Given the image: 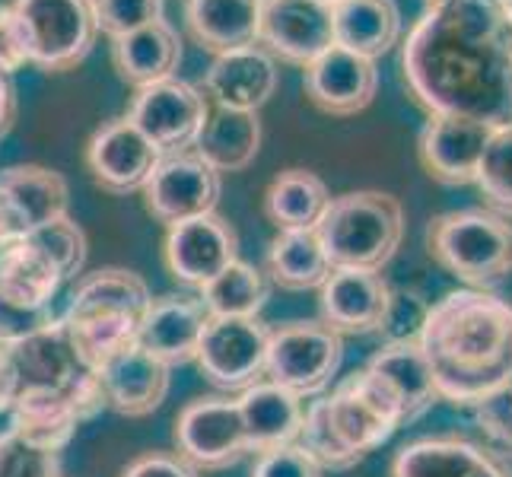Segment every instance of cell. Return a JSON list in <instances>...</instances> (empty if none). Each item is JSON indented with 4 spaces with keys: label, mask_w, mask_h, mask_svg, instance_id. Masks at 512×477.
I'll use <instances>...</instances> for the list:
<instances>
[{
    "label": "cell",
    "mask_w": 512,
    "mask_h": 477,
    "mask_svg": "<svg viewBox=\"0 0 512 477\" xmlns=\"http://www.w3.org/2000/svg\"><path fill=\"white\" fill-rule=\"evenodd\" d=\"M471 477H512V468L503 462V458L497 455V452H490L484 462H481V468L474 471Z\"/></svg>",
    "instance_id": "48"
},
{
    "label": "cell",
    "mask_w": 512,
    "mask_h": 477,
    "mask_svg": "<svg viewBox=\"0 0 512 477\" xmlns=\"http://www.w3.org/2000/svg\"><path fill=\"white\" fill-rule=\"evenodd\" d=\"M474 417H478V427L487 436L490 449L512 458V379L500 392L484 398L478 408H474Z\"/></svg>",
    "instance_id": "42"
},
{
    "label": "cell",
    "mask_w": 512,
    "mask_h": 477,
    "mask_svg": "<svg viewBox=\"0 0 512 477\" xmlns=\"http://www.w3.org/2000/svg\"><path fill=\"white\" fill-rule=\"evenodd\" d=\"M258 45L271 58L306 67L334 45L331 4L322 0H264Z\"/></svg>",
    "instance_id": "16"
},
{
    "label": "cell",
    "mask_w": 512,
    "mask_h": 477,
    "mask_svg": "<svg viewBox=\"0 0 512 477\" xmlns=\"http://www.w3.org/2000/svg\"><path fill=\"white\" fill-rule=\"evenodd\" d=\"M29 64L64 74L90 58L99 39L93 0H10Z\"/></svg>",
    "instance_id": "7"
},
{
    "label": "cell",
    "mask_w": 512,
    "mask_h": 477,
    "mask_svg": "<svg viewBox=\"0 0 512 477\" xmlns=\"http://www.w3.org/2000/svg\"><path fill=\"white\" fill-rule=\"evenodd\" d=\"M175 455L194 471H223L249 455L236 398H194L175 417Z\"/></svg>",
    "instance_id": "10"
},
{
    "label": "cell",
    "mask_w": 512,
    "mask_h": 477,
    "mask_svg": "<svg viewBox=\"0 0 512 477\" xmlns=\"http://www.w3.org/2000/svg\"><path fill=\"white\" fill-rule=\"evenodd\" d=\"M61 287V271L26 236L7 239L0 245V293L29 306H55V296Z\"/></svg>",
    "instance_id": "32"
},
{
    "label": "cell",
    "mask_w": 512,
    "mask_h": 477,
    "mask_svg": "<svg viewBox=\"0 0 512 477\" xmlns=\"http://www.w3.org/2000/svg\"><path fill=\"white\" fill-rule=\"evenodd\" d=\"M182 64V39L166 20H156L137 32L112 39L115 74L134 90L175 77Z\"/></svg>",
    "instance_id": "26"
},
{
    "label": "cell",
    "mask_w": 512,
    "mask_h": 477,
    "mask_svg": "<svg viewBox=\"0 0 512 477\" xmlns=\"http://www.w3.org/2000/svg\"><path fill=\"white\" fill-rule=\"evenodd\" d=\"M401 77L427 115L512 125V16L500 0H433L401 45Z\"/></svg>",
    "instance_id": "1"
},
{
    "label": "cell",
    "mask_w": 512,
    "mask_h": 477,
    "mask_svg": "<svg viewBox=\"0 0 512 477\" xmlns=\"http://www.w3.org/2000/svg\"><path fill=\"white\" fill-rule=\"evenodd\" d=\"M121 477H201L191 465H185L175 452H147L121 471Z\"/></svg>",
    "instance_id": "44"
},
{
    "label": "cell",
    "mask_w": 512,
    "mask_h": 477,
    "mask_svg": "<svg viewBox=\"0 0 512 477\" xmlns=\"http://www.w3.org/2000/svg\"><path fill=\"white\" fill-rule=\"evenodd\" d=\"M430 255L474 290L512 274V223L487 207H465L430 220Z\"/></svg>",
    "instance_id": "6"
},
{
    "label": "cell",
    "mask_w": 512,
    "mask_h": 477,
    "mask_svg": "<svg viewBox=\"0 0 512 477\" xmlns=\"http://www.w3.org/2000/svg\"><path fill=\"white\" fill-rule=\"evenodd\" d=\"M334 45L376 61L401 39V10L395 0H338L331 4Z\"/></svg>",
    "instance_id": "29"
},
{
    "label": "cell",
    "mask_w": 512,
    "mask_h": 477,
    "mask_svg": "<svg viewBox=\"0 0 512 477\" xmlns=\"http://www.w3.org/2000/svg\"><path fill=\"white\" fill-rule=\"evenodd\" d=\"M277 80V61L261 45H249L226 51V55H214V64L204 74V93L210 105L258 112L274 96Z\"/></svg>",
    "instance_id": "21"
},
{
    "label": "cell",
    "mask_w": 512,
    "mask_h": 477,
    "mask_svg": "<svg viewBox=\"0 0 512 477\" xmlns=\"http://www.w3.org/2000/svg\"><path fill=\"white\" fill-rule=\"evenodd\" d=\"M150 299L147 280L128 268L83 274L61 315L80 363L96 373L109 357L137 344V328Z\"/></svg>",
    "instance_id": "4"
},
{
    "label": "cell",
    "mask_w": 512,
    "mask_h": 477,
    "mask_svg": "<svg viewBox=\"0 0 512 477\" xmlns=\"http://www.w3.org/2000/svg\"><path fill=\"white\" fill-rule=\"evenodd\" d=\"M26 239L32 245H39V249L51 258V264L61 271L64 284L83 271V264H86V233L80 229V223H74L70 217H58V220H51V223H45L39 229H29Z\"/></svg>",
    "instance_id": "37"
},
{
    "label": "cell",
    "mask_w": 512,
    "mask_h": 477,
    "mask_svg": "<svg viewBox=\"0 0 512 477\" xmlns=\"http://www.w3.org/2000/svg\"><path fill=\"white\" fill-rule=\"evenodd\" d=\"M16 395H20V376L7 347H0V414H7L13 408Z\"/></svg>",
    "instance_id": "46"
},
{
    "label": "cell",
    "mask_w": 512,
    "mask_h": 477,
    "mask_svg": "<svg viewBox=\"0 0 512 477\" xmlns=\"http://www.w3.org/2000/svg\"><path fill=\"white\" fill-rule=\"evenodd\" d=\"M207 109L210 102L201 90H194L191 83L179 77H169L134 90L128 118L166 156V153L191 150L194 137H198L207 118Z\"/></svg>",
    "instance_id": "14"
},
{
    "label": "cell",
    "mask_w": 512,
    "mask_h": 477,
    "mask_svg": "<svg viewBox=\"0 0 512 477\" xmlns=\"http://www.w3.org/2000/svg\"><path fill=\"white\" fill-rule=\"evenodd\" d=\"M264 268H268L264 271L268 280L280 290L303 293L319 290L325 284L331 274V261L315 229H280L268 245Z\"/></svg>",
    "instance_id": "31"
},
{
    "label": "cell",
    "mask_w": 512,
    "mask_h": 477,
    "mask_svg": "<svg viewBox=\"0 0 512 477\" xmlns=\"http://www.w3.org/2000/svg\"><path fill=\"white\" fill-rule=\"evenodd\" d=\"M427 4H433V0H427Z\"/></svg>",
    "instance_id": "52"
},
{
    "label": "cell",
    "mask_w": 512,
    "mask_h": 477,
    "mask_svg": "<svg viewBox=\"0 0 512 477\" xmlns=\"http://www.w3.org/2000/svg\"><path fill=\"white\" fill-rule=\"evenodd\" d=\"M303 90L319 112L347 118L363 112L376 99L379 70L376 61L353 55L341 45H331L303 67Z\"/></svg>",
    "instance_id": "17"
},
{
    "label": "cell",
    "mask_w": 512,
    "mask_h": 477,
    "mask_svg": "<svg viewBox=\"0 0 512 477\" xmlns=\"http://www.w3.org/2000/svg\"><path fill=\"white\" fill-rule=\"evenodd\" d=\"M490 455L487 446L462 436H427L401 446L392 477H471Z\"/></svg>",
    "instance_id": "33"
},
{
    "label": "cell",
    "mask_w": 512,
    "mask_h": 477,
    "mask_svg": "<svg viewBox=\"0 0 512 477\" xmlns=\"http://www.w3.org/2000/svg\"><path fill=\"white\" fill-rule=\"evenodd\" d=\"M96 26L109 39L144 29L156 20H163V0H93Z\"/></svg>",
    "instance_id": "39"
},
{
    "label": "cell",
    "mask_w": 512,
    "mask_h": 477,
    "mask_svg": "<svg viewBox=\"0 0 512 477\" xmlns=\"http://www.w3.org/2000/svg\"><path fill=\"white\" fill-rule=\"evenodd\" d=\"M236 404L242 414L249 452L264 455V452L293 446L299 439L306 404L299 395H293L290 388L277 385L271 379H261L245 388V392H239Z\"/></svg>",
    "instance_id": "23"
},
{
    "label": "cell",
    "mask_w": 512,
    "mask_h": 477,
    "mask_svg": "<svg viewBox=\"0 0 512 477\" xmlns=\"http://www.w3.org/2000/svg\"><path fill=\"white\" fill-rule=\"evenodd\" d=\"M163 261L166 271L179 284L201 290L217 274H223L229 264L239 261V236L233 223L223 220L217 210L172 223L166 226Z\"/></svg>",
    "instance_id": "13"
},
{
    "label": "cell",
    "mask_w": 512,
    "mask_h": 477,
    "mask_svg": "<svg viewBox=\"0 0 512 477\" xmlns=\"http://www.w3.org/2000/svg\"><path fill=\"white\" fill-rule=\"evenodd\" d=\"M315 233L331 268L382 271L404 239V207L385 191H347L331 198Z\"/></svg>",
    "instance_id": "5"
},
{
    "label": "cell",
    "mask_w": 512,
    "mask_h": 477,
    "mask_svg": "<svg viewBox=\"0 0 512 477\" xmlns=\"http://www.w3.org/2000/svg\"><path fill=\"white\" fill-rule=\"evenodd\" d=\"M331 204L328 185L309 169H284L264 191V217L280 229H315Z\"/></svg>",
    "instance_id": "34"
},
{
    "label": "cell",
    "mask_w": 512,
    "mask_h": 477,
    "mask_svg": "<svg viewBox=\"0 0 512 477\" xmlns=\"http://www.w3.org/2000/svg\"><path fill=\"white\" fill-rule=\"evenodd\" d=\"M474 185L484 194L487 210L512 220V125L490 134Z\"/></svg>",
    "instance_id": "36"
},
{
    "label": "cell",
    "mask_w": 512,
    "mask_h": 477,
    "mask_svg": "<svg viewBox=\"0 0 512 477\" xmlns=\"http://www.w3.org/2000/svg\"><path fill=\"white\" fill-rule=\"evenodd\" d=\"M96 376L102 385L105 404L125 417H147L169 395V366L150 357L137 344L105 360L96 369Z\"/></svg>",
    "instance_id": "22"
},
{
    "label": "cell",
    "mask_w": 512,
    "mask_h": 477,
    "mask_svg": "<svg viewBox=\"0 0 512 477\" xmlns=\"http://www.w3.org/2000/svg\"><path fill=\"white\" fill-rule=\"evenodd\" d=\"M500 4H503V7H506V13L512 16V0H500Z\"/></svg>",
    "instance_id": "50"
},
{
    "label": "cell",
    "mask_w": 512,
    "mask_h": 477,
    "mask_svg": "<svg viewBox=\"0 0 512 477\" xmlns=\"http://www.w3.org/2000/svg\"><path fill=\"white\" fill-rule=\"evenodd\" d=\"M0 194H4L20 236L58 217H67L70 207V188L64 175L35 163L0 169Z\"/></svg>",
    "instance_id": "24"
},
{
    "label": "cell",
    "mask_w": 512,
    "mask_h": 477,
    "mask_svg": "<svg viewBox=\"0 0 512 477\" xmlns=\"http://www.w3.org/2000/svg\"><path fill=\"white\" fill-rule=\"evenodd\" d=\"M20 233H16V223H13V214H10V207L4 201V194H0V245H4L7 239H16Z\"/></svg>",
    "instance_id": "49"
},
{
    "label": "cell",
    "mask_w": 512,
    "mask_h": 477,
    "mask_svg": "<svg viewBox=\"0 0 512 477\" xmlns=\"http://www.w3.org/2000/svg\"><path fill=\"white\" fill-rule=\"evenodd\" d=\"M0 477H61V452L7 430L0 433Z\"/></svg>",
    "instance_id": "38"
},
{
    "label": "cell",
    "mask_w": 512,
    "mask_h": 477,
    "mask_svg": "<svg viewBox=\"0 0 512 477\" xmlns=\"http://www.w3.org/2000/svg\"><path fill=\"white\" fill-rule=\"evenodd\" d=\"M207 322L210 315L201 306V299L175 296V293L156 296L150 299L144 318H140L137 347L147 350L160 363H166L169 369L194 363Z\"/></svg>",
    "instance_id": "19"
},
{
    "label": "cell",
    "mask_w": 512,
    "mask_h": 477,
    "mask_svg": "<svg viewBox=\"0 0 512 477\" xmlns=\"http://www.w3.org/2000/svg\"><path fill=\"white\" fill-rule=\"evenodd\" d=\"M16 121V90L10 74L0 70V137H4Z\"/></svg>",
    "instance_id": "47"
},
{
    "label": "cell",
    "mask_w": 512,
    "mask_h": 477,
    "mask_svg": "<svg viewBox=\"0 0 512 477\" xmlns=\"http://www.w3.org/2000/svg\"><path fill=\"white\" fill-rule=\"evenodd\" d=\"M7 350L13 357L16 376H20V392L23 388H67L86 369L70 344L61 315L45 331Z\"/></svg>",
    "instance_id": "30"
},
{
    "label": "cell",
    "mask_w": 512,
    "mask_h": 477,
    "mask_svg": "<svg viewBox=\"0 0 512 477\" xmlns=\"http://www.w3.org/2000/svg\"><path fill=\"white\" fill-rule=\"evenodd\" d=\"M433 303H427L417 290H392L388 293V306L382 318V341L385 344H398V341H417L420 328L427 322V312Z\"/></svg>",
    "instance_id": "40"
},
{
    "label": "cell",
    "mask_w": 512,
    "mask_h": 477,
    "mask_svg": "<svg viewBox=\"0 0 512 477\" xmlns=\"http://www.w3.org/2000/svg\"><path fill=\"white\" fill-rule=\"evenodd\" d=\"M493 128L458 115H427L417 156L430 179L443 185H471L484 159Z\"/></svg>",
    "instance_id": "18"
},
{
    "label": "cell",
    "mask_w": 512,
    "mask_h": 477,
    "mask_svg": "<svg viewBox=\"0 0 512 477\" xmlns=\"http://www.w3.org/2000/svg\"><path fill=\"white\" fill-rule=\"evenodd\" d=\"M55 306H29L0 293V347H16L55 322Z\"/></svg>",
    "instance_id": "41"
},
{
    "label": "cell",
    "mask_w": 512,
    "mask_h": 477,
    "mask_svg": "<svg viewBox=\"0 0 512 477\" xmlns=\"http://www.w3.org/2000/svg\"><path fill=\"white\" fill-rule=\"evenodd\" d=\"M268 293V274L239 258L204 284L198 299L210 318H258L268 306Z\"/></svg>",
    "instance_id": "35"
},
{
    "label": "cell",
    "mask_w": 512,
    "mask_h": 477,
    "mask_svg": "<svg viewBox=\"0 0 512 477\" xmlns=\"http://www.w3.org/2000/svg\"><path fill=\"white\" fill-rule=\"evenodd\" d=\"M191 150L198 153L210 169H217L220 175L249 169L255 163L258 150H261V118H258V112L210 105Z\"/></svg>",
    "instance_id": "27"
},
{
    "label": "cell",
    "mask_w": 512,
    "mask_h": 477,
    "mask_svg": "<svg viewBox=\"0 0 512 477\" xmlns=\"http://www.w3.org/2000/svg\"><path fill=\"white\" fill-rule=\"evenodd\" d=\"M264 0H185V26L210 55L258 45Z\"/></svg>",
    "instance_id": "28"
},
{
    "label": "cell",
    "mask_w": 512,
    "mask_h": 477,
    "mask_svg": "<svg viewBox=\"0 0 512 477\" xmlns=\"http://www.w3.org/2000/svg\"><path fill=\"white\" fill-rule=\"evenodd\" d=\"M26 64H29V58L23 48L20 26L13 20L10 4H0V70H4V74H16V70Z\"/></svg>",
    "instance_id": "45"
},
{
    "label": "cell",
    "mask_w": 512,
    "mask_h": 477,
    "mask_svg": "<svg viewBox=\"0 0 512 477\" xmlns=\"http://www.w3.org/2000/svg\"><path fill=\"white\" fill-rule=\"evenodd\" d=\"M322 4H338V0H322Z\"/></svg>",
    "instance_id": "51"
},
{
    "label": "cell",
    "mask_w": 512,
    "mask_h": 477,
    "mask_svg": "<svg viewBox=\"0 0 512 477\" xmlns=\"http://www.w3.org/2000/svg\"><path fill=\"white\" fill-rule=\"evenodd\" d=\"M160 159L163 150L128 115L105 121L86 144V169L109 194H140Z\"/></svg>",
    "instance_id": "15"
},
{
    "label": "cell",
    "mask_w": 512,
    "mask_h": 477,
    "mask_svg": "<svg viewBox=\"0 0 512 477\" xmlns=\"http://www.w3.org/2000/svg\"><path fill=\"white\" fill-rule=\"evenodd\" d=\"M439 401L478 408L512 379V303L490 290L436 299L417 338Z\"/></svg>",
    "instance_id": "2"
},
{
    "label": "cell",
    "mask_w": 512,
    "mask_h": 477,
    "mask_svg": "<svg viewBox=\"0 0 512 477\" xmlns=\"http://www.w3.org/2000/svg\"><path fill=\"white\" fill-rule=\"evenodd\" d=\"M344 360V341L325 322H290L271 331L264 376L299 398L325 395Z\"/></svg>",
    "instance_id": "9"
},
{
    "label": "cell",
    "mask_w": 512,
    "mask_h": 477,
    "mask_svg": "<svg viewBox=\"0 0 512 477\" xmlns=\"http://www.w3.org/2000/svg\"><path fill=\"white\" fill-rule=\"evenodd\" d=\"M271 328L261 318H210L194 363L210 385L223 392H245L264 379Z\"/></svg>",
    "instance_id": "11"
},
{
    "label": "cell",
    "mask_w": 512,
    "mask_h": 477,
    "mask_svg": "<svg viewBox=\"0 0 512 477\" xmlns=\"http://www.w3.org/2000/svg\"><path fill=\"white\" fill-rule=\"evenodd\" d=\"M388 293L392 287L379 271L331 268L328 280L319 287L322 322L341 338L344 334H379Z\"/></svg>",
    "instance_id": "20"
},
{
    "label": "cell",
    "mask_w": 512,
    "mask_h": 477,
    "mask_svg": "<svg viewBox=\"0 0 512 477\" xmlns=\"http://www.w3.org/2000/svg\"><path fill=\"white\" fill-rule=\"evenodd\" d=\"M147 214L163 223H182L201 214H214L220 201V172L210 169L194 150L166 153L144 185Z\"/></svg>",
    "instance_id": "12"
},
{
    "label": "cell",
    "mask_w": 512,
    "mask_h": 477,
    "mask_svg": "<svg viewBox=\"0 0 512 477\" xmlns=\"http://www.w3.org/2000/svg\"><path fill=\"white\" fill-rule=\"evenodd\" d=\"M366 369L373 376H379L388 385V392L398 398L404 427L420 420L439 401L430 363H427V357H423L417 341L382 344L373 357H369Z\"/></svg>",
    "instance_id": "25"
},
{
    "label": "cell",
    "mask_w": 512,
    "mask_h": 477,
    "mask_svg": "<svg viewBox=\"0 0 512 477\" xmlns=\"http://www.w3.org/2000/svg\"><path fill=\"white\" fill-rule=\"evenodd\" d=\"M401 427L398 398L363 366L331 392L309 401L296 443L322 471H347L388 443Z\"/></svg>",
    "instance_id": "3"
},
{
    "label": "cell",
    "mask_w": 512,
    "mask_h": 477,
    "mask_svg": "<svg viewBox=\"0 0 512 477\" xmlns=\"http://www.w3.org/2000/svg\"><path fill=\"white\" fill-rule=\"evenodd\" d=\"M105 408L109 404H105L99 376L93 369H83L67 388H23L10 408V430L35 446L61 452L80 423L93 420Z\"/></svg>",
    "instance_id": "8"
},
{
    "label": "cell",
    "mask_w": 512,
    "mask_h": 477,
    "mask_svg": "<svg viewBox=\"0 0 512 477\" xmlns=\"http://www.w3.org/2000/svg\"><path fill=\"white\" fill-rule=\"evenodd\" d=\"M322 474L325 471L312 462L309 452L299 443L258 455V462L252 468V477H322Z\"/></svg>",
    "instance_id": "43"
}]
</instances>
